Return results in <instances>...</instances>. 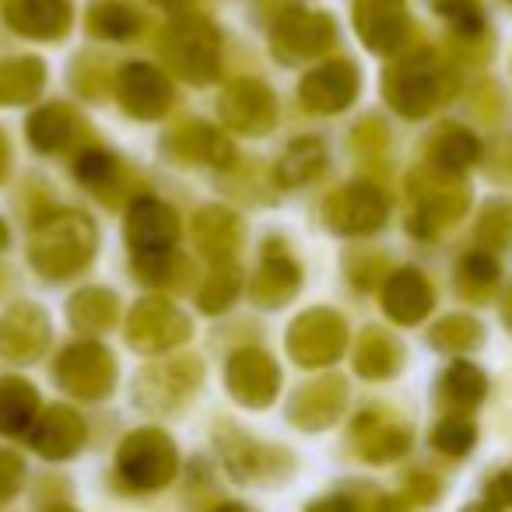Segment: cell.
Returning <instances> with one entry per match:
<instances>
[{"label": "cell", "mask_w": 512, "mask_h": 512, "mask_svg": "<svg viewBox=\"0 0 512 512\" xmlns=\"http://www.w3.org/2000/svg\"><path fill=\"white\" fill-rule=\"evenodd\" d=\"M481 158V141L467 127H460V123H442L432 134V141H428V169L446 172V176H463Z\"/></svg>", "instance_id": "2e32d148"}, {"label": "cell", "mask_w": 512, "mask_h": 512, "mask_svg": "<svg viewBox=\"0 0 512 512\" xmlns=\"http://www.w3.org/2000/svg\"><path fill=\"white\" fill-rule=\"evenodd\" d=\"M81 130H85V123L67 106H46L39 113H32L29 120V137L39 151H64L67 144L78 141Z\"/></svg>", "instance_id": "7402d4cb"}, {"label": "cell", "mask_w": 512, "mask_h": 512, "mask_svg": "<svg viewBox=\"0 0 512 512\" xmlns=\"http://www.w3.org/2000/svg\"><path fill=\"white\" fill-rule=\"evenodd\" d=\"M221 116L232 130L264 134V130L274 127V95L260 81H239L221 99Z\"/></svg>", "instance_id": "9a60e30c"}, {"label": "cell", "mask_w": 512, "mask_h": 512, "mask_svg": "<svg viewBox=\"0 0 512 512\" xmlns=\"http://www.w3.org/2000/svg\"><path fill=\"white\" fill-rule=\"evenodd\" d=\"M498 278H502V267H498V260L488 249H470L460 264H456V292L467 302L488 299L498 288Z\"/></svg>", "instance_id": "d4e9b609"}, {"label": "cell", "mask_w": 512, "mask_h": 512, "mask_svg": "<svg viewBox=\"0 0 512 512\" xmlns=\"http://www.w3.org/2000/svg\"><path fill=\"white\" fill-rule=\"evenodd\" d=\"M179 235V221L172 214V207H165L155 197H141L130 207V221H127V239L134 246V256H158V253H172Z\"/></svg>", "instance_id": "9c48e42d"}, {"label": "cell", "mask_w": 512, "mask_h": 512, "mask_svg": "<svg viewBox=\"0 0 512 512\" xmlns=\"http://www.w3.org/2000/svg\"><path fill=\"white\" fill-rule=\"evenodd\" d=\"M295 288H299V267H295L281 249H271L249 292H253V299L260 302V306L274 309V306H281V302L292 299Z\"/></svg>", "instance_id": "44dd1931"}, {"label": "cell", "mask_w": 512, "mask_h": 512, "mask_svg": "<svg viewBox=\"0 0 512 512\" xmlns=\"http://www.w3.org/2000/svg\"><path fill=\"white\" fill-rule=\"evenodd\" d=\"M46 344V316L36 306H15L0 323V351L8 358H36Z\"/></svg>", "instance_id": "d6986e66"}, {"label": "cell", "mask_w": 512, "mask_h": 512, "mask_svg": "<svg viewBox=\"0 0 512 512\" xmlns=\"http://www.w3.org/2000/svg\"><path fill=\"white\" fill-rule=\"evenodd\" d=\"M477 242L488 253H498V249L512 246V200L509 197H495L481 207V218H477L474 228Z\"/></svg>", "instance_id": "4dcf8cb0"}, {"label": "cell", "mask_w": 512, "mask_h": 512, "mask_svg": "<svg viewBox=\"0 0 512 512\" xmlns=\"http://www.w3.org/2000/svg\"><path fill=\"white\" fill-rule=\"evenodd\" d=\"M95 228L85 214L57 211L32 228V264L46 278H71L92 260Z\"/></svg>", "instance_id": "7a4b0ae2"}, {"label": "cell", "mask_w": 512, "mask_h": 512, "mask_svg": "<svg viewBox=\"0 0 512 512\" xmlns=\"http://www.w3.org/2000/svg\"><path fill=\"white\" fill-rule=\"evenodd\" d=\"M162 53L172 71L193 85H207L218 74V32L207 18H176L162 36Z\"/></svg>", "instance_id": "277c9868"}, {"label": "cell", "mask_w": 512, "mask_h": 512, "mask_svg": "<svg viewBox=\"0 0 512 512\" xmlns=\"http://www.w3.org/2000/svg\"><path fill=\"white\" fill-rule=\"evenodd\" d=\"M162 4H165V0H162ZM169 4H179V0H169Z\"/></svg>", "instance_id": "f6af8a7d"}, {"label": "cell", "mask_w": 512, "mask_h": 512, "mask_svg": "<svg viewBox=\"0 0 512 512\" xmlns=\"http://www.w3.org/2000/svg\"><path fill=\"white\" fill-rule=\"evenodd\" d=\"M116 99L123 102L130 116H141V120H155L169 109L172 88L165 81V74H158L148 64H130L116 78Z\"/></svg>", "instance_id": "30bf717a"}, {"label": "cell", "mask_w": 512, "mask_h": 512, "mask_svg": "<svg viewBox=\"0 0 512 512\" xmlns=\"http://www.w3.org/2000/svg\"><path fill=\"white\" fill-rule=\"evenodd\" d=\"M74 172H78L81 183L95 186V190H106L116 176V158L106 155V151H85V155L78 158V169Z\"/></svg>", "instance_id": "74e56055"}, {"label": "cell", "mask_w": 512, "mask_h": 512, "mask_svg": "<svg viewBox=\"0 0 512 512\" xmlns=\"http://www.w3.org/2000/svg\"><path fill=\"white\" fill-rule=\"evenodd\" d=\"M404 362V348L393 341L386 330H365L362 341H358V355H355V369L369 379H386L400 369Z\"/></svg>", "instance_id": "484cf974"}, {"label": "cell", "mask_w": 512, "mask_h": 512, "mask_svg": "<svg viewBox=\"0 0 512 512\" xmlns=\"http://www.w3.org/2000/svg\"><path fill=\"white\" fill-rule=\"evenodd\" d=\"M193 239H197L200 253L211 260H228L239 242V221L235 214L221 211V207H204L193 221Z\"/></svg>", "instance_id": "603a6c76"}, {"label": "cell", "mask_w": 512, "mask_h": 512, "mask_svg": "<svg viewBox=\"0 0 512 512\" xmlns=\"http://www.w3.org/2000/svg\"><path fill=\"white\" fill-rule=\"evenodd\" d=\"M228 383H232L235 397L246 404H267L278 390V369L260 351H239L228 365Z\"/></svg>", "instance_id": "ac0fdd59"}, {"label": "cell", "mask_w": 512, "mask_h": 512, "mask_svg": "<svg viewBox=\"0 0 512 512\" xmlns=\"http://www.w3.org/2000/svg\"><path fill=\"white\" fill-rule=\"evenodd\" d=\"M362 435V446H365V456H372L376 463L383 460H393V456H400L407 446H411V432H407L404 425H393V421H365Z\"/></svg>", "instance_id": "d6a6232c"}, {"label": "cell", "mask_w": 512, "mask_h": 512, "mask_svg": "<svg viewBox=\"0 0 512 512\" xmlns=\"http://www.w3.org/2000/svg\"><path fill=\"white\" fill-rule=\"evenodd\" d=\"M488 502L498 505V509H512V467L498 470L488 481Z\"/></svg>", "instance_id": "f35d334b"}, {"label": "cell", "mask_w": 512, "mask_h": 512, "mask_svg": "<svg viewBox=\"0 0 512 512\" xmlns=\"http://www.w3.org/2000/svg\"><path fill=\"white\" fill-rule=\"evenodd\" d=\"M323 165H327V151H323L320 141H295L288 144L285 158L278 162V179L285 186H299V183H309V179H316L323 172Z\"/></svg>", "instance_id": "f1b7e54d"}, {"label": "cell", "mask_w": 512, "mask_h": 512, "mask_svg": "<svg viewBox=\"0 0 512 512\" xmlns=\"http://www.w3.org/2000/svg\"><path fill=\"white\" fill-rule=\"evenodd\" d=\"M186 337V316L169 302L148 299L130 316V344L141 351H162L172 348Z\"/></svg>", "instance_id": "8fae6325"}, {"label": "cell", "mask_w": 512, "mask_h": 512, "mask_svg": "<svg viewBox=\"0 0 512 512\" xmlns=\"http://www.w3.org/2000/svg\"><path fill=\"white\" fill-rule=\"evenodd\" d=\"M435 8H439V15L449 22V29L460 36V43L488 36V25H484V15H481V8H477V0H439Z\"/></svg>", "instance_id": "e575fe53"}, {"label": "cell", "mask_w": 512, "mask_h": 512, "mask_svg": "<svg viewBox=\"0 0 512 512\" xmlns=\"http://www.w3.org/2000/svg\"><path fill=\"white\" fill-rule=\"evenodd\" d=\"M337 29L327 15H316V11L292 8L281 15L278 29H274V50L285 60H306L320 57L334 46Z\"/></svg>", "instance_id": "8992f818"}, {"label": "cell", "mask_w": 512, "mask_h": 512, "mask_svg": "<svg viewBox=\"0 0 512 512\" xmlns=\"http://www.w3.org/2000/svg\"><path fill=\"white\" fill-rule=\"evenodd\" d=\"M428 341H432V348L446 351V355H467V351H474L484 344V327L474 320V316L456 313V316H446V320L435 323Z\"/></svg>", "instance_id": "83f0119b"}, {"label": "cell", "mask_w": 512, "mask_h": 512, "mask_svg": "<svg viewBox=\"0 0 512 512\" xmlns=\"http://www.w3.org/2000/svg\"><path fill=\"white\" fill-rule=\"evenodd\" d=\"M4 18L11 22V29L32 39H60L71 29L67 0H8Z\"/></svg>", "instance_id": "e0dca14e"}, {"label": "cell", "mask_w": 512, "mask_h": 512, "mask_svg": "<svg viewBox=\"0 0 512 512\" xmlns=\"http://www.w3.org/2000/svg\"><path fill=\"white\" fill-rule=\"evenodd\" d=\"M8 242V228H4V221H0V246Z\"/></svg>", "instance_id": "ee69618b"}, {"label": "cell", "mask_w": 512, "mask_h": 512, "mask_svg": "<svg viewBox=\"0 0 512 512\" xmlns=\"http://www.w3.org/2000/svg\"><path fill=\"white\" fill-rule=\"evenodd\" d=\"M407 190H411V232L425 239L460 221L470 207V186L460 176H446L428 165L407 179Z\"/></svg>", "instance_id": "3957f363"}, {"label": "cell", "mask_w": 512, "mask_h": 512, "mask_svg": "<svg viewBox=\"0 0 512 512\" xmlns=\"http://www.w3.org/2000/svg\"><path fill=\"white\" fill-rule=\"evenodd\" d=\"M239 295V271L225 267V271L211 274L204 288H200V309L204 313H218V309H228V302Z\"/></svg>", "instance_id": "8d00e7d4"}, {"label": "cell", "mask_w": 512, "mask_h": 512, "mask_svg": "<svg viewBox=\"0 0 512 512\" xmlns=\"http://www.w3.org/2000/svg\"><path fill=\"white\" fill-rule=\"evenodd\" d=\"M116 316V299L109 292H102V288H88V292L74 295L71 302V320L74 327L81 330H106L109 323H113Z\"/></svg>", "instance_id": "836d02e7"}, {"label": "cell", "mask_w": 512, "mask_h": 512, "mask_svg": "<svg viewBox=\"0 0 512 512\" xmlns=\"http://www.w3.org/2000/svg\"><path fill=\"white\" fill-rule=\"evenodd\" d=\"M46 81V67L36 57L8 60L0 67V102L4 106H18V102H29L39 95Z\"/></svg>", "instance_id": "4316f807"}, {"label": "cell", "mask_w": 512, "mask_h": 512, "mask_svg": "<svg viewBox=\"0 0 512 512\" xmlns=\"http://www.w3.org/2000/svg\"><path fill=\"white\" fill-rule=\"evenodd\" d=\"M4 172H8V144L0 137V179H4Z\"/></svg>", "instance_id": "7bdbcfd3"}, {"label": "cell", "mask_w": 512, "mask_h": 512, "mask_svg": "<svg viewBox=\"0 0 512 512\" xmlns=\"http://www.w3.org/2000/svg\"><path fill=\"white\" fill-rule=\"evenodd\" d=\"M113 355L102 351L99 344H74L64 358H60V379L71 393L81 397H102L113 383Z\"/></svg>", "instance_id": "5bb4252c"}, {"label": "cell", "mask_w": 512, "mask_h": 512, "mask_svg": "<svg viewBox=\"0 0 512 512\" xmlns=\"http://www.w3.org/2000/svg\"><path fill=\"white\" fill-rule=\"evenodd\" d=\"M88 32L102 39H130L134 32H141V15L120 0H99L88 11Z\"/></svg>", "instance_id": "f546056e"}, {"label": "cell", "mask_w": 512, "mask_h": 512, "mask_svg": "<svg viewBox=\"0 0 512 512\" xmlns=\"http://www.w3.org/2000/svg\"><path fill=\"white\" fill-rule=\"evenodd\" d=\"M358 95V71L348 60H334L323 64L320 71H313L302 81V102L313 113H341L344 106H351Z\"/></svg>", "instance_id": "4fadbf2b"}, {"label": "cell", "mask_w": 512, "mask_h": 512, "mask_svg": "<svg viewBox=\"0 0 512 512\" xmlns=\"http://www.w3.org/2000/svg\"><path fill=\"white\" fill-rule=\"evenodd\" d=\"M456 88H460L456 74L428 50L400 57L383 78L386 102L400 116H411V120H421L432 109H439L442 102H449L456 95Z\"/></svg>", "instance_id": "6da1fadb"}, {"label": "cell", "mask_w": 512, "mask_h": 512, "mask_svg": "<svg viewBox=\"0 0 512 512\" xmlns=\"http://www.w3.org/2000/svg\"><path fill=\"white\" fill-rule=\"evenodd\" d=\"M36 411V393L22 379H0V432H18Z\"/></svg>", "instance_id": "1f68e13d"}, {"label": "cell", "mask_w": 512, "mask_h": 512, "mask_svg": "<svg viewBox=\"0 0 512 512\" xmlns=\"http://www.w3.org/2000/svg\"><path fill=\"white\" fill-rule=\"evenodd\" d=\"M390 214V200L372 183H348L323 204V218L341 235H365L376 232Z\"/></svg>", "instance_id": "5b68a950"}, {"label": "cell", "mask_w": 512, "mask_h": 512, "mask_svg": "<svg viewBox=\"0 0 512 512\" xmlns=\"http://www.w3.org/2000/svg\"><path fill=\"white\" fill-rule=\"evenodd\" d=\"M474 439H477V428L470 418H463V414H449V418H442L439 425H435L432 432V442L439 453L446 456H463L474 449Z\"/></svg>", "instance_id": "d590c367"}, {"label": "cell", "mask_w": 512, "mask_h": 512, "mask_svg": "<svg viewBox=\"0 0 512 512\" xmlns=\"http://www.w3.org/2000/svg\"><path fill=\"white\" fill-rule=\"evenodd\" d=\"M169 148L176 151L186 162H211V165H225L232 158L228 141H221V134L207 123H186L176 134L169 137Z\"/></svg>", "instance_id": "cb8c5ba5"}, {"label": "cell", "mask_w": 512, "mask_h": 512, "mask_svg": "<svg viewBox=\"0 0 512 512\" xmlns=\"http://www.w3.org/2000/svg\"><path fill=\"white\" fill-rule=\"evenodd\" d=\"M502 320H505V327L512 330V288L505 292V299H502Z\"/></svg>", "instance_id": "60d3db41"}, {"label": "cell", "mask_w": 512, "mask_h": 512, "mask_svg": "<svg viewBox=\"0 0 512 512\" xmlns=\"http://www.w3.org/2000/svg\"><path fill=\"white\" fill-rule=\"evenodd\" d=\"M463 512H502L498 505H491V502H474V505H467Z\"/></svg>", "instance_id": "b9f144b4"}, {"label": "cell", "mask_w": 512, "mask_h": 512, "mask_svg": "<svg viewBox=\"0 0 512 512\" xmlns=\"http://www.w3.org/2000/svg\"><path fill=\"white\" fill-rule=\"evenodd\" d=\"M355 25L362 43L376 53H400L411 36V15L404 0H358Z\"/></svg>", "instance_id": "52a82bcc"}, {"label": "cell", "mask_w": 512, "mask_h": 512, "mask_svg": "<svg viewBox=\"0 0 512 512\" xmlns=\"http://www.w3.org/2000/svg\"><path fill=\"white\" fill-rule=\"evenodd\" d=\"M435 306V292L428 285V278L414 267H404V271L386 274V288H383V309L390 320L404 323H421Z\"/></svg>", "instance_id": "7c38bea8"}, {"label": "cell", "mask_w": 512, "mask_h": 512, "mask_svg": "<svg viewBox=\"0 0 512 512\" xmlns=\"http://www.w3.org/2000/svg\"><path fill=\"white\" fill-rule=\"evenodd\" d=\"M484 169H488L495 179H502V183H512V141L498 144V148L488 155V165H484Z\"/></svg>", "instance_id": "ab89813d"}, {"label": "cell", "mask_w": 512, "mask_h": 512, "mask_svg": "<svg viewBox=\"0 0 512 512\" xmlns=\"http://www.w3.org/2000/svg\"><path fill=\"white\" fill-rule=\"evenodd\" d=\"M509 4H512V0H509Z\"/></svg>", "instance_id": "bcb514c9"}, {"label": "cell", "mask_w": 512, "mask_h": 512, "mask_svg": "<svg viewBox=\"0 0 512 512\" xmlns=\"http://www.w3.org/2000/svg\"><path fill=\"white\" fill-rule=\"evenodd\" d=\"M344 341H348V334H344L341 316L327 313V309H316V313H306L292 327L288 348L299 358V365H327L341 355Z\"/></svg>", "instance_id": "ba28073f"}, {"label": "cell", "mask_w": 512, "mask_h": 512, "mask_svg": "<svg viewBox=\"0 0 512 512\" xmlns=\"http://www.w3.org/2000/svg\"><path fill=\"white\" fill-rule=\"evenodd\" d=\"M484 393H488V379L470 362H453L439 379V400H442V407H449L453 414L474 411L484 400Z\"/></svg>", "instance_id": "ffe728a7"}]
</instances>
